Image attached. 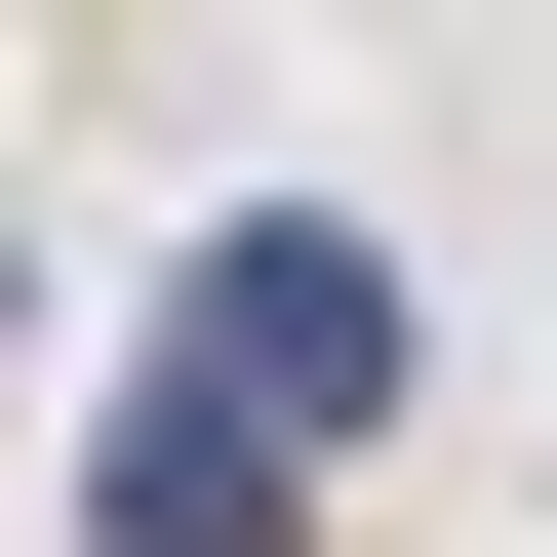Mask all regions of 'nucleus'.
I'll return each instance as SVG.
<instances>
[{"instance_id":"obj_1","label":"nucleus","mask_w":557,"mask_h":557,"mask_svg":"<svg viewBox=\"0 0 557 557\" xmlns=\"http://www.w3.org/2000/svg\"><path fill=\"white\" fill-rule=\"evenodd\" d=\"M160 359L239 398L278 478H359V438H398V359H438V319H398V239H359V199H199V239H160Z\"/></svg>"},{"instance_id":"obj_2","label":"nucleus","mask_w":557,"mask_h":557,"mask_svg":"<svg viewBox=\"0 0 557 557\" xmlns=\"http://www.w3.org/2000/svg\"><path fill=\"white\" fill-rule=\"evenodd\" d=\"M81 557H319V478H278L199 359H120V438H81Z\"/></svg>"}]
</instances>
